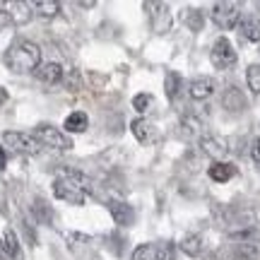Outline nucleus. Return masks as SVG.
Wrapping results in <instances>:
<instances>
[{
  "label": "nucleus",
  "instance_id": "1",
  "mask_svg": "<svg viewBox=\"0 0 260 260\" xmlns=\"http://www.w3.org/2000/svg\"><path fill=\"white\" fill-rule=\"evenodd\" d=\"M5 65L12 73H31L41 65V48L34 44V41H27V39H19L12 46L5 51Z\"/></svg>",
  "mask_w": 260,
  "mask_h": 260
},
{
  "label": "nucleus",
  "instance_id": "2",
  "mask_svg": "<svg viewBox=\"0 0 260 260\" xmlns=\"http://www.w3.org/2000/svg\"><path fill=\"white\" fill-rule=\"evenodd\" d=\"M87 193H89V188L82 186V183L77 181V176H73V174H70V176H58L56 181H53V195L68 205H75V207L84 205Z\"/></svg>",
  "mask_w": 260,
  "mask_h": 260
},
{
  "label": "nucleus",
  "instance_id": "3",
  "mask_svg": "<svg viewBox=\"0 0 260 260\" xmlns=\"http://www.w3.org/2000/svg\"><path fill=\"white\" fill-rule=\"evenodd\" d=\"M210 17H212V22L219 29L229 31V29L239 27V22H241V10H239L236 3H214Z\"/></svg>",
  "mask_w": 260,
  "mask_h": 260
},
{
  "label": "nucleus",
  "instance_id": "4",
  "mask_svg": "<svg viewBox=\"0 0 260 260\" xmlns=\"http://www.w3.org/2000/svg\"><path fill=\"white\" fill-rule=\"evenodd\" d=\"M34 138H37L44 147H53V149H60V152L73 149V140L68 138L65 133H60L58 128H53V125H46V123H41V125L34 128Z\"/></svg>",
  "mask_w": 260,
  "mask_h": 260
},
{
  "label": "nucleus",
  "instance_id": "5",
  "mask_svg": "<svg viewBox=\"0 0 260 260\" xmlns=\"http://www.w3.org/2000/svg\"><path fill=\"white\" fill-rule=\"evenodd\" d=\"M3 142H5V147L22 152V154H39V149H41V142L34 135L17 133V130H5L3 133Z\"/></svg>",
  "mask_w": 260,
  "mask_h": 260
},
{
  "label": "nucleus",
  "instance_id": "6",
  "mask_svg": "<svg viewBox=\"0 0 260 260\" xmlns=\"http://www.w3.org/2000/svg\"><path fill=\"white\" fill-rule=\"evenodd\" d=\"M236 51H234L232 41L226 37H219L212 44V51H210V60L217 70H229L232 65H236Z\"/></svg>",
  "mask_w": 260,
  "mask_h": 260
},
{
  "label": "nucleus",
  "instance_id": "7",
  "mask_svg": "<svg viewBox=\"0 0 260 260\" xmlns=\"http://www.w3.org/2000/svg\"><path fill=\"white\" fill-rule=\"evenodd\" d=\"M0 10H5V15H8L15 24H24L31 19V3H22V0H10V3H0Z\"/></svg>",
  "mask_w": 260,
  "mask_h": 260
},
{
  "label": "nucleus",
  "instance_id": "8",
  "mask_svg": "<svg viewBox=\"0 0 260 260\" xmlns=\"http://www.w3.org/2000/svg\"><path fill=\"white\" fill-rule=\"evenodd\" d=\"M188 94L195 102H203V99H210L214 94V80L212 77H195L193 82L188 84Z\"/></svg>",
  "mask_w": 260,
  "mask_h": 260
},
{
  "label": "nucleus",
  "instance_id": "9",
  "mask_svg": "<svg viewBox=\"0 0 260 260\" xmlns=\"http://www.w3.org/2000/svg\"><path fill=\"white\" fill-rule=\"evenodd\" d=\"M147 10H152V29H154L157 34L169 31L171 17H169V12H167V5H164V3H149Z\"/></svg>",
  "mask_w": 260,
  "mask_h": 260
},
{
  "label": "nucleus",
  "instance_id": "10",
  "mask_svg": "<svg viewBox=\"0 0 260 260\" xmlns=\"http://www.w3.org/2000/svg\"><path fill=\"white\" fill-rule=\"evenodd\" d=\"M222 106L229 113H241L246 109V96L239 87H226L222 94Z\"/></svg>",
  "mask_w": 260,
  "mask_h": 260
},
{
  "label": "nucleus",
  "instance_id": "11",
  "mask_svg": "<svg viewBox=\"0 0 260 260\" xmlns=\"http://www.w3.org/2000/svg\"><path fill=\"white\" fill-rule=\"evenodd\" d=\"M37 77L41 80V82H46V84H58L60 80L65 77V70H63V65L60 63H41L37 68Z\"/></svg>",
  "mask_w": 260,
  "mask_h": 260
},
{
  "label": "nucleus",
  "instance_id": "12",
  "mask_svg": "<svg viewBox=\"0 0 260 260\" xmlns=\"http://www.w3.org/2000/svg\"><path fill=\"white\" fill-rule=\"evenodd\" d=\"M109 212H111L113 222L118 224V226H128L133 224V207L128 203H123V200H109Z\"/></svg>",
  "mask_w": 260,
  "mask_h": 260
},
{
  "label": "nucleus",
  "instance_id": "13",
  "mask_svg": "<svg viewBox=\"0 0 260 260\" xmlns=\"http://www.w3.org/2000/svg\"><path fill=\"white\" fill-rule=\"evenodd\" d=\"M200 147H203V152L207 154V157L212 159H219L226 157V142H224L222 138H214V135H205V138H200Z\"/></svg>",
  "mask_w": 260,
  "mask_h": 260
},
{
  "label": "nucleus",
  "instance_id": "14",
  "mask_svg": "<svg viewBox=\"0 0 260 260\" xmlns=\"http://www.w3.org/2000/svg\"><path fill=\"white\" fill-rule=\"evenodd\" d=\"M239 34H241V39H246V41L258 44L260 41V19L258 17H241V22H239Z\"/></svg>",
  "mask_w": 260,
  "mask_h": 260
},
{
  "label": "nucleus",
  "instance_id": "15",
  "mask_svg": "<svg viewBox=\"0 0 260 260\" xmlns=\"http://www.w3.org/2000/svg\"><path fill=\"white\" fill-rule=\"evenodd\" d=\"M207 176L212 181H217V183H226L229 178L236 176V167L229 164V161H214L212 167L207 169Z\"/></svg>",
  "mask_w": 260,
  "mask_h": 260
},
{
  "label": "nucleus",
  "instance_id": "16",
  "mask_svg": "<svg viewBox=\"0 0 260 260\" xmlns=\"http://www.w3.org/2000/svg\"><path fill=\"white\" fill-rule=\"evenodd\" d=\"M3 246H5V255L8 260H24V253H22V246H19V239L17 234L8 229L5 236H3Z\"/></svg>",
  "mask_w": 260,
  "mask_h": 260
},
{
  "label": "nucleus",
  "instance_id": "17",
  "mask_svg": "<svg viewBox=\"0 0 260 260\" xmlns=\"http://www.w3.org/2000/svg\"><path fill=\"white\" fill-rule=\"evenodd\" d=\"M31 10H34L37 17L53 19L60 12V5H58L56 0H37V3H31Z\"/></svg>",
  "mask_w": 260,
  "mask_h": 260
},
{
  "label": "nucleus",
  "instance_id": "18",
  "mask_svg": "<svg viewBox=\"0 0 260 260\" xmlns=\"http://www.w3.org/2000/svg\"><path fill=\"white\" fill-rule=\"evenodd\" d=\"M63 128L68 130V133H84V130L89 128V118H87V113L75 111V113H70V116L65 118Z\"/></svg>",
  "mask_w": 260,
  "mask_h": 260
},
{
  "label": "nucleus",
  "instance_id": "19",
  "mask_svg": "<svg viewBox=\"0 0 260 260\" xmlns=\"http://www.w3.org/2000/svg\"><path fill=\"white\" fill-rule=\"evenodd\" d=\"M181 251L186 253L188 258H198V255H203V239H200L198 234H188L186 239L181 241Z\"/></svg>",
  "mask_w": 260,
  "mask_h": 260
},
{
  "label": "nucleus",
  "instance_id": "20",
  "mask_svg": "<svg viewBox=\"0 0 260 260\" xmlns=\"http://www.w3.org/2000/svg\"><path fill=\"white\" fill-rule=\"evenodd\" d=\"M130 133L135 135L138 142H147V140L152 138V125H149V121H145V118H135V121L130 123Z\"/></svg>",
  "mask_w": 260,
  "mask_h": 260
},
{
  "label": "nucleus",
  "instance_id": "21",
  "mask_svg": "<svg viewBox=\"0 0 260 260\" xmlns=\"http://www.w3.org/2000/svg\"><path fill=\"white\" fill-rule=\"evenodd\" d=\"M234 260H260L258 243H239V248L234 251Z\"/></svg>",
  "mask_w": 260,
  "mask_h": 260
},
{
  "label": "nucleus",
  "instance_id": "22",
  "mask_svg": "<svg viewBox=\"0 0 260 260\" xmlns=\"http://www.w3.org/2000/svg\"><path fill=\"white\" fill-rule=\"evenodd\" d=\"M181 84H183L181 75L178 73H167V80H164V92H167L169 99H176L178 92H181Z\"/></svg>",
  "mask_w": 260,
  "mask_h": 260
},
{
  "label": "nucleus",
  "instance_id": "23",
  "mask_svg": "<svg viewBox=\"0 0 260 260\" xmlns=\"http://www.w3.org/2000/svg\"><path fill=\"white\" fill-rule=\"evenodd\" d=\"M246 82H248V89L253 94H260V63L248 65L246 70Z\"/></svg>",
  "mask_w": 260,
  "mask_h": 260
},
{
  "label": "nucleus",
  "instance_id": "24",
  "mask_svg": "<svg viewBox=\"0 0 260 260\" xmlns=\"http://www.w3.org/2000/svg\"><path fill=\"white\" fill-rule=\"evenodd\" d=\"M183 22H186V27L190 29V31H200L205 24V17L200 10H188L186 15H183Z\"/></svg>",
  "mask_w": 260,
  "mask_h": 260
},
{
  "label": "nucleus",
  "instance_id": "25",
  "mask_svg": "<svg viewBox=\"0 0 260 260\" xmlns=\"http://www.w3.org/2000/svg\"><path fill=\"white\" fill-rule=\"evenodd\" d=\"M130 260H157V246H152V243H142V246H138V248L133 251Z\"/></svg>",
  "mask_w": 260,
  "mask_h": 260
},
{
  "label": "nucleus",
  "instance_id": "26",
  "mask_svg": "<svg viewBox=\"0 0 260 260\" xmlns=\"http://www.w3.org/2000/svg\"><path fill=\"white\" fill-rule=\"evenodd\" d=\"M178 251H176V243L164 241L157 246V260H176Z\"/></svg>",
  "mask_w": 260,
  "mask_h": 260
},
{
  "label": "nucleus",
  "instance_id": "27",
  "mask_svg": "<svg viewBox=\"0 0 260 260\" xmlns=\"http://www.w3.org/2000/svg\"><path fill=\"white\" fill-rule=\"evenodd\" d=\"M65 84H68V89L70 92H80L82 89V77H80V70H68V75H65Z\"/></svg>",
  "mask_w": 260,
  "mask_h": 260
},
{
  "label": "nucleus",
  "instance_id": "28",
  "mask_svg": "<svg viewBox=\"0 0 260 260\" xmlns=\"http://www.w3.org/2000/svg\"><path fill=\"white\" fill-rule=\"evenodd\" d=\"M149 104H152V94H135V96H133V109L140 113L147 111Z\"/></svg>",
  "mask_w": 260,
  "mask_h": 260
},
{
  "label": "nucleus",
  "instance_id": "29",
  "mask_svg": "<svg viewBox=\"0 0 260 260\" xmlns=\"http://www.w3.org/2000/svg\"><path fill=\"white\" fill-rule=\"evenodd\" d=\"M251 154H253V159H255V161H258V164H260V138L255 140V142H253V147H251Z\"/></svg>",
  "mask_w": 260,
  "mask_h": 260
},
{
  "label": "nucleus",
  "instance_id": "30",
  "mask_svg": "<svg viewBox=\"0 0 260 260\" xmlns=\"http://www.w3.org/2000/svg\"><path fill=\"white\" fill-rule=\"evenodd\" d=\"M5 167H8V154H5V149L0 147V171H3Z\"/></svg>",
  "mask_w": 260,
  "mask_h": 260
},
{
  "label": "nucleus",
  "instance_id": "31",
  "mask_svg": "<svg viewBox=\"0 0 260 260\" xmlns=\"http://www.w3.org/2000/svg\"><path fill=\"white\" fill-rule=\"evenodd\" d=\"M0 255H5V246H3V239H0Z\"/></svg>",
  "mask_w": 260,
  "mask_h": 260
},
{
  "label": "nucleus",
  "instance_id": "32",
  "mask_svg": "<svg viewBox=\"0 0 260 260\" xmlns=\"http://www.w3.org/2000/svg\"><path fill=\"white\" fill-rule=\"evenodd\" d=\"M210 260H219V258H210Z\"/></svg>",
  "mask_w": 260,
  "mask_h": 260
}]
</instances>
